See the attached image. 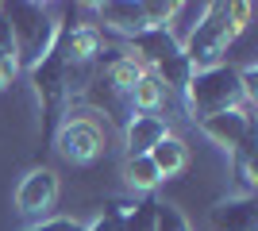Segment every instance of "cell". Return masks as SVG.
I'll return each mask as SVG.
<instances>
[{
    "instance_id": "1",
    "label": "cell",
    "mask_w": 258,
    "mask_h": 231,
    "mask_svg": "<svg viewBox=\"0 0 258 231\" xmlns=\"http://www.w3.org/2000/svg\"><path fill=\"white\" fill-rule=\"evenodd\" d=\"M185 108L193 112L197 120L216 116L227 108H247V89L235 66H212V69H197L185 85Z\"/></svg>"
},
{
    "instance_id": "2",
    "label": "cell",
    "mask_w": 258,
    "mask_h": 231,
    "mask_svg": "<svg viewBox=\"0 0 258 231\" xmlns=\"http://www.w3.org/2000/svg\"><path fill=\"white\" fill-rule=\"evenodd\" d=\"M12 27V39H16V58H20V69H31L39 58L54 46V35H58V16H54L50 4H8L4 8Z\"/></svg>"
},
{
    "instance_id": "3",
    "label": "cell",
    "mask_w": 258,
    "mask_h": 231,
    "mask_svg": "<svg viewBox=\"0 0 258 231\" xmlns=\"http://www.w3.org/2000/svg\"><path fill=\"white\" fill-rule=\"evenodd\" d=\"M235 27H231V16H227V4H208L205 16L197 20V27L189 31V39L181 43V54L189 58L193 69H212L224 66L227 46L235 43Z\"/></svg>"
},
{
    "instance_id": "4",
    "label": "cell",
    "mask_w": 258,
    "mask_h": 231,
    "mask_svg": "<svg viewBox=\"0 0 258 231\" xmlns=\"http://www.w3.org/2000/svg\"><path fill=\"white\" fill-rule=\"evenodd\" d=\"M54 146H58V154H62L66 162L85 166V162H97L100 154H104V131L89 116H70L58 127V135H54Z\"/></svg>"
},
{
    "instance_id": "5",
    "label": "cell",
    "mask_w": 258,
    "mask_h": 231,
    "mask_svg": "<svg viewBox=\"0 0 258 231\" xmlns=\"http://www.w3.org/2000/svg\"><path fill=\"white\" fill-rule=\"evenodd\" d=\"M197 123H201V135L208 143H216L227 154H235L243 143H254V116H250V108H227V112H216V116H205Z\"/></svg>"
},
{
    "instance_id": "6",
    "label": "cell",
    "mask_w": 258,
    "mask_h": 231,
    "mask_svg": "<svg viewBox=\"0 0 258 231\" xmlns=\"http://www.w3.org/2000/svg\"><path fill=\"white\" fill-rule=\"evenodd\" d=\"M58 200V174L54 170H31L16 189V208L23 216H46Z\"/></svg>"
},
{
    "instance_id": "7",
    "label": "cell",
    "mask_w": 258,
    "mask_h": 231,
    "mask_svg": "<svg viewBox=\"0 0 258 231\" xmlns=\"http://www.w3.org/2000/svg\"><path fill=\"white\" fill-rule=\"evenodd\" d=\"M127 46H131V54H127V58H135L143 69H147V66L154 69L162 58H170L173 50H181V43L173 39L170 27H151V31H139L135 39H127Z\"/></svg>"
},
{
    "instance_id": "8",
    "label": "cell",
    "mask_w": 258,
    "mask_h": 231,
    "mask_svg": "<svg viewBox=\"0 0 258 231\" xmlns=\"http://www.w3.org/2000/svg\"><path fill=\"white\" fill-rule=\"evenodd\" d=\"M166 135H170V123L162 120V116L135 112L127 120V127H123V143H127V154H151Z\"/></svg>"
},
{
    "instance_id": "9",
    "label": "cell",
    "mask_w": 258,
    "mask_h": 231,
    "mask_svg": "<svg viewBox=\"0 0 258 231\" xmlns=\"http://www.w3.org/2000/svg\"><path fill=\"white\" fill-rule=\"evenodd\" d=\"M100 12V23L104 27H112V31L127 35V39H135L139 31H147V20H143V4H135V0H112V4H97Z\"/></svg>"
},
{
    "instance_id": "10",
    "label": "cell",
    "mask_w": 258,
    "mask_h": 231,
    "mask_svg": "<svg viewBox=\"0 0 258 231\" xmlns=\"http://www.w3.org/2000/svg\"><path fill=\"white\" fill-rule=\"evenodd\" d=\"M212 227L216 231H258V208L254 200H227L212 208Z\"/></svg>"
},
{
    "instance_id": "11",
    "label": "cell",
    "mask_w": 258,
    "mask_h": 231,
    "mask_svg": "<svg viewBox=\"0 0 258 231\" xmlns=\"http://www.w3.org/2000/svg\"><path fill=\"white\" fill-rule=\"evenodd\" d=\"M147 158L154 162V170H158L162 177H177L185 166H189V146H185V139H177V135L170 131L151 154H147Z\"/></svg>"
},
{
    "instance_id": "12",
    "label": "cell",
    "mask_w": 258,
    "mask_h": 231,
    "mask_svg": "<svg viewBox=\"0 0 258 231\" xmlns=\"http://www.w3.org/2000/svg\"><path fill=\"white\" fill-rule=\"evenodd\" d=\"M166 97H170V93H166V85H162L158 77H154L151 69H147V73L139 77V85L131 89L127 104H131L135 112H143V116H158V108L166 104Z\"/></svg>"
},
{
    "instance_id": "13",
    "label": "cell",
    "mask_w": 258,
    "mask_h": 231,
    "mask_svg": "<svg viewBox=\"0 0 258 231\" xmlns=\"http://www.w3.org/2000/svg\"><path fill=\"white\" fill-rule=\"evenodd\" d=\"M123 181H127L135 193H154L162 185V174L154 170V162L147 154H127L123 158Z\"/></svg>"
},
{
    "instance_id": "14",
    "label": "cell",
    "mask_w": 258,
    "mask_h": 231,
    "mask_svg": "<svg viewBox=\"0 0 258 231\" xmlns=\"http://www.w3.org/2000/svg\"><path fill=\"white\" fill-rule=\"evenodd\" d=\"M151 73L158 77L162 85H166V93H185V85H189V77H193L197 69L189 66V58H185L181 50H173L170 58H162V62L151 69Z\"/></svg>"
},
{
    "instance_id": "15",
    "label": "cell",
    "mask_w": 258,
    "mask_h": 231,
    "mask_svg": "<svg viewBox=\"0 0 258 231\" xmlns=\"http://www.w3.org/2000/svg\"><path fill=\"white\" fill-rule=\"evenodd\" d=\"M147 73V69L139 66V62H135V58H116V62H112V66H108V73H104V85L112 89V93H116V97H131V89L139 85V77Z\"/></svg>"
},
{
    "instance_id": "16",
    "label": "cell",
    "mask_w": 258,
    "mask_h": 231,
    "mask_svg": "<svg viewBox=\"0 0 258 231\" xmlns=\"http://www.w3.org/2000/svg\"><path fill=\"white\" fill-rule=\"evenodd\" d=\"M154 216H158V200H135V204H119L116 231H154Z\"/></svg>"
},
{
    "instance_id": "17",
    "label": "cell",
    "mask_w": 258,
    "mask_h": 231,
    "mask_svg": "<svg viewBox=\"0 0 258 231\" xmlns=\"http://www.w3.org/2000/svg\"><path fill=\"white\" fill-rule=\"evenodd\" d=\"M173 16H177V4H170V0H143V20H147V31H151V27H170Z\"/></svg>"
},
{
    "instance_id": "18",
    "label": "cell",
    "mask_w": 258,
    "mask_h": 231,
    "mask_svg": "<svg viewBox=\"0 0 258 231\" xmlns=\"http://www.w3.org/2000/svg\"><path fill=\"white\" fill-rule=\"evenodd\" d=\"M154 231H193V227H189V220H185V216H181L177 208H173V204H162V200H158Z\"/></svg>"
},
{
    "instance_id": "19",
    "label": "cell",
    "mask_w": 258,
    "mask_h": 231,
    "mask_svg": "<svg viewBox=\"0 0 258 231\" xmlns=\"http://www.w3.org/2000/svg\"><path fill=\"white\" fill-rule=\"evenodd\" d=\"M0 62H16V66H20V58H16V39H12V27H8L4 8H0Z\"/></svg>"
},
{
    "instance_id": "20",
    "label": "cell",
    "mask_w": 258,
    "mask_h": 231,
    "mask_svg": "<svg viewBox=\"0 0 258 231\" xmlns=\"http://www.w3.org/2000/svg\"><path fill=\"white\" fill-rule=\"evenodd\" d=\"M27 231H85L77 220H66V216H54V220H39V223H31Z\"/></svg>"
},
{
    "instance_id": "21",
    "label": "cell",
    "mask_w": 258,
    "mask_h": 231,
    "mask_svg": "<svg viewBox=\"0 0 258 231\" xmlns=\"http://www.w3.org/2000/svg\"><path fill=\"white\" fill-rule=\"evenodd\" d=\"M116 216H119V204H108V212H104V216H97L85 231H116Z\"/></svg>"
},
{
    "instance_id": "22",
    "label": "cell",
    "mask_w": 258,
    "mask_h": 231,
    "mask_svg": "<svg viewBox=\"0 0 258 231\" xmlns=\"http://www.w3.org/2000/svg\"><path fill=\"white\" fill-rule=\"evenodd\" d=\"M227 16H231V27L235 31H243L250 20V4H227Z\"/></svg>"
}]
</instances>
